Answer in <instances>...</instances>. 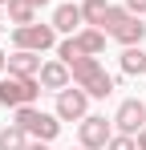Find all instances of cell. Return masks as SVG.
Listing matches in <instances>:
<instances>
[{
	"mask_svg": "<svg viewBox=\"0 0 146 150\" xmlns=\"http://www.w3.org/2000/svg\"><path fill=\"white\" fill-rule=\"evenodd\" d=\"M69 77H73V85H81L89 98H110L114 93V77L106 73V65L97 61V57H73L69 61Z\"/></svg>",
	"mask_w": 146,
	"mask_h": 150,
	"instance_id": "obj_1",
	"label": "cell"
},
{
	"mask_svg": "<svg viewBox=\"0 0 146 150\" xmlns=\"http://www.w3.org/2000/svg\"><path fill=\"white\" fill-rule=\"evenodd\" d=\"M12 122L21 126L28 138H37V142H53V138L61 134V118H57V114H45L41 105H21V110H12Z\"/></svg>",
	"mask_w": 146,
	"mask_h": 150,
	"instance_id": "obj_2",
	"label": "cell"
},
{
	"mask_svg": "<svg viewBox=\"0 0 146 150\" xmlns=\"http://www.w3.org/2000/svg\"><path fill=\"white\" fill-rule=\"evenodd\" d=\"M106 41H110V37H106L101 28L85 25V28H77L73 37H61V41H57V57H61L65 65H69L73 57H97V53L106 49Z\"/></svg>",
	"mask_w": 146,
	"mask_h": 150,
	"instance_id": "obj_3",
	"label": "cell"
},
{
	"mask_svg": "<svg viewBox=\"0 0 146 150\" xmlns=\"http://www.w3.org/2000/svg\"><path fill=\"white\" fill-rule=\"evenodd\" d=\"M37 98H41V81L37 77H0V105L4 110H21V105H37Z\"/></svg>",
	"mask_w": 146,
	"mask_h": 150,
	"instance_id": "obj_4",
	"label": "cell"
},
{
	"mask_svg": "<svg viewBox=\"0 0 146 150\" xmlns=\"http://www.w3.org/2000/svg\"><path fill=\"white\" fill-rule=\"evenodd\" d=\"M57 45V28L53 25H12V49H28V53H49Z\"/></svg>",
	"mask_w": 146,
	"mask_h": 150,
	"instance_id": "obj_5",
	"label": "cell"
},
{
	"mask_svg": "<svg viewBox=\"0 0 146 150\" xmlns=\"http://www.w3.org/2000/svg\"><path fill=\"white\" fill-rule=\"evenodd\" d=\"M114 138V122H106L101 114H85L77 122V146L85 150H106V142Z\"/></svg>",
	"mask_w": 146,
	"mask_h": 150,
	"instance_id": "obj_6",
	"label": "cell"
},
{
	"mask_svg": "<svg viewBox=\"0 0 146 150\" xmlns=\"http://www.w3.org/2000/svg\"><path fill=\"white\" fill-rule=\"evenodd\" d=\"M89 101L94 98H89L81 85H65V89L57 93V110H53V114H57L61 122H81V118L89 114Z\"/></svg>",
	"mask_w": 146,
	"mask_h": 150,
	"instance_id": "obj_7",
	"label": "cell"
},
{
	"mask_svg": "<svg viewBox=\"0 0 146 150\" xmlns=\"http://www.w3.org/2000/svg\"><path fill=\"white\" fill-rule=\"evenodd\" d=\"M110 122H114L118 134H138V130L146 126V101H142V98H126L118 110H114Z\"/></svg>",
	"mask_w": 146,
	"mask_h": 150,
	"instance_id": "obj_8",
	"label": "cell"
},
{
	"mask_svg": "<svg viewBox=\"0 0 146 150\" xmlns=\"http://www.w3.org/2000/svg\"><path fill=\"white\" fill-rule=\"evenodd\" d=\"M49 25L57 28V37H73L77 28H85V21H81V4H77V0L57 4V8H53V16H49Z\"/></svg>",
	"mask_w": 146,
	"mask_h": 150,
	"instance_id": "obj_9",
	"label": "cell"
},
{
	"mask_svg": "<svg viewBox=\"0 0 146 150\" xmlns=\"http://www.w3.org/2000/svg\"><path fill=\"white\" fill-rule=\"evenodd\" d=\"M37 81H41V89H49V93H61L65 85H73L69 65H65L61 57H53V61H41V73H37Z\"/></svg>",
	"mask_w": 146,
	"mask_h": 150,
	"instance_id": "obj_10",
	"label": "cell"
},
{
	"mask_svg": "<svg viewBox=\"0 0 146 150\" xmlns=\"http://www.w3.org/2000/svg\"><path fill=\"white\" fill-rule=\"evenodd\" d=\"M106 37H110V41H118V45H142V41H146V25H142V16L126 12V16H122Z\"/></svg>",
	"mask_w": 146,
	"mask_h": 150,
	"instance_id": "obj_11",
	"label": "cell"
},
{
	"mask_svg": "<svg viewBox=\"0 0 146 150\" xmlns=\"http://www.w3.org/2000/svg\"><path fill=\"white\" fill-rule=\"evenodd\" d=\"M8 73H16V77H37V73H41V53L12 49V53H8Z\"/></svg>",
	"mask_w": 146,
	"mask_h": 150,
	"instance_id": "obj_12",
	"label": "cell"
},
{
	"mask_svg": "<svg viewBox=\"0 0 146 150\" xmlns=\"http://www.w3.org/2000/svg\"><path fill=\"white\" fill-rule=\"evenodd\" d=\"M37 12H41V8H37L33 0H8V4H4L8 25H33V21H37Z\"/></svg>",
	"mask_w": 146,
	"mask_h": 150,
	"instance_id": "obj_13",
	"label": "cell"
},
{
	"mask_svg": "<svg viewBox=\"0 0 146 150\" xmlns=\"http://www.w3.org/2000/svg\"><path fill=\"white\" fill-rule=\"evenodd\" d=\"M118 61H122V73H126V77L146 73V53H142V45H126Z\"/></svg>",
	"mask_w": 146,
	"mask_h": 150,
	"instance_id": "obj_14",
	"label": "cell"
},
{
	"mask_svg": "<svg viewBox=\"0 0 146 150\" xmlns=\"http://www.w3.org/2000/svg\"><path fill=\"white\" fill-rule=\"evenodd\" d=\"M106 16H110V0H81V21H85V25L101 28Z\"/></svg>",
	"mask_w": 146,
	"mask_h": 150,
	"instance_id": "obj_15",
	"label": "cell"
},
{
	"mask_svg": "<svg viewBox=\"0 0 146 150\" xmlns=\"http://www.w3.org/2000/svg\"><path fill=\"white\" fill-rule=\"evenodd\" d=\"M24 146H28V134H24L16 122L0 130V150H24Z\"/></svg>",
	"mask_w": 146,
	"mask_h": 150,
	"instance_id": "obj_16",
	"label": "cell"
},
{
	"mask_svg": "<svg viewBox=\"0 0 146 150\" xmlns=\"http://www.w3.org/2000/svg\"><path fill=\"white\" fill-rule=\"evenodd\" d=\"M106 150H138V142H134V134H118L114 130V138L106 142Z\"/></svg>",
	"mask_w": 146,
	"mask_h": 150,
	"instance_id": "obj_17",
	"label": "cell"
},
{
	"mask_svg": "<svg viewBox=\"0 0 146 150\" xmlns=\"http://www.w3.org/2000/svg\"><path fill=\"white\" fill-rule=\"evenodd\" d=\"M122 16H126V4H110V16H106V25H101V33H110V28L118 25Z\"/></svg>",
	"mask_w": 146,
	"mask_h": 150,
	"instance_id": "obj_18",
	"label": "cell"
},
{
	"mask_svg": "<svg viewBox=\"0 0 146 150\" xmlns=\"http://www.w3.org/2000/svg\"><path fill=\"white\" fill-rule=\"evenodd\" d=\"M126 4V12H134V16H146V0H122Z\"/></svg>",
	"mask_w": 146,
	"mask_h": 150,
	"instance_id": "obj_19",
	"label": "cell"
},
{
	"mask_svg": "<svg viewBox=\"0 0 146 150\" xmlns=\"http://www.w3.org/2000/svg\"><path fill=\"white\" fill-rule=\"evenodd\" d=\"M24 150H53V142H37V138H28V146Z\"/></svg>",
	"mask_w": 146,
	"mask_h": 150,
	"instance_id": "obj_20",
	"label": "cell"
},
{
	"mask_svg": "<svg viewBox=\"0 0 146 150\" xmlns=\"http://www.w3.org/2000/svg\"><path fill=\"white\" fill-rule=\"evenodd\" d=\"M134 142H138V150H146V126L138 130V134H134Z\"/></svg>",
	"mask_w": 146,
	"mask_h": 150,
	"instance_id": "obj_21",
	"label": "cell"
},
{
	"mask_svg": "<svg viewBox=\"0 0 146 150\" xmlns=\"http://www.w3.org/2000/svg\"><path fill=\"white\" fill-rule=\"evenodd\" d=\"M4 69H8V53L0 49V77H4Z\"/></svg>",
	"mask_w": 146,
	"mask_h": 150,
	"instance_id": "obj_22",
	"label": "cell"
},
{
	"mask_svg": "<svg viewBox=\"0 0 146 150\" xmlns=\"http://www.w3.org/2000/svg\"><path fill=\"white\" fill-rule=\"evenodd\" d=\"M0 28H8V16H4V8H0Z\"/></svg>",
	"mask_w": 146,
	"mask_h": 150,
	"instance_id": "obj_23",
	"label": "cell"
},
{
	"mask_svg": "<svg viewBox=\"0 0 146 150\" xmlns=\"http://www.w3.org/2000/svg\"><path fill=\"white\" fill-rule=\"evenodd\" d=\"M33 4H37V8H45V4H49V0H33Z\"/></svg>",
	"mask_w": 146,
	"mask_h": 150,
	"instance_id": "obj_24",
	"label": "cell"
},
{
	"mask_svg": "<svg viewBox=\"0 0 146 150\" xmlns=\"http://www.w3.org/2000/svg\"><path fill=\"white\" fill-rule=\"evenodd\" d=\"M4 4H8V0H0V8H4Z\"/></svg>",
	"mask_w": 146,
	"mask_h": 150,
	"instance_id": "obj_25",
	"label": "cell"
},
{
	"mask_svg": "<svg viewBox=\"0 0 146 150\" xmlns=\"http://www.w3.org/2000/svg\"><path fill=\"white\" fill-rule=\"evenodd\" d=\"M73 150H85V146H73Z\"/></svg>",
	"mask_w": 146,
	"mask_h": 150,
	"instance_id": "obj_26",
	"label": "cell"
}]
</instances>
